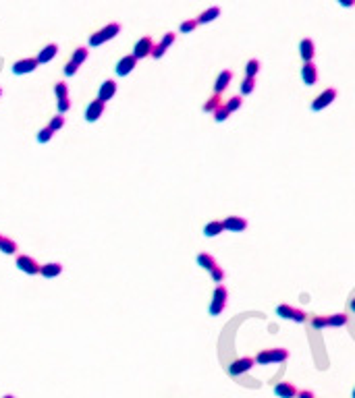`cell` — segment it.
<instances>
[{"label": "cell", "instance_id": "obj_45", "mask_svg": "<svg viewBox=\"0 0 355 398\" xmlns=\"http://www.w3.org/2000/svg\"><path fill=\"white\" fill-rule=\"evenodd\" d=\"M351 309H353V311H355V297L351 299Z\"/></svg>", "mask_w": 355, "mask_h": 398}, {"label": "cell", "instance_id": "obj_12", "mask_svg": "<svg viewBox=\"0 0 355 398\" xmlns=\"http://www.w3.org/2000/svg\"><path fill=\"white\" fill-rule=\"evenodd\" d=\"M301 79L309 87L316 85V81H318V69H316L314 62H303V66H301Z\"/></svg>", "mask_w": 355, "mask_h": 398}, {"label": "cell", "instance_id": "obj_49", "mask_svg": "<svg viewBox=\"0 0 355 398\" xmlns=\"http://www.w3.org/2000/svg\"><path fill=\"white\" fill-rule=\"evenodd\" d=\"M0 241H3V234H0Z\"/></svg>", "mask_w": 355, "mask_h": 398}, {"label": "cell", "instance_id": "obj_43", "mask_svg": "<svg viewBox=\"0 0 355 398\" xmlns=\"http://www.w3.org/2000/svg\"><path fill=\"white\" fill-rule=\"evenodd\" d=\"M297 398H316V394L312 390H299L297 392Z\"/></svg>", "mask_w": 355, "mask_h": 398}, {"label": "cell", "instance_id": "obj_25", "mask_svg": "<svg viewBox=\"0 0 355 398\" xmlns=\"http://www.w3.org/2000/svg\"><path fill=\"white\" fill-rule=\"evenodd\" d=\"M256 363H258V365H272V348L260 350L258 355H256Z\"/></svg>", "mask_w": 355, "mask_h": 398}, {"label": "cell", "instance_id": "obj_35", "mask_svg": "<svg viewBox=\"0 0 355 398\" xmlns=\"http://www.w3.org/2000/svg\"><path fill=\"white\" fill-rule=\"evenodd\" d=\"M225 276H227V274H225V270H223V268H220V265H216V268H214V270L210 272V278H212L214 282H218V284H223V280H225Z\"/></svg>", "mask_w": 355, "mask_h": 398}, {"label": "cell", "instance_id": "obj_31", "mask_svg": "<svg viewBox=\"0 0 355 398\" xmlns=\"http://www.w3.org/2000/svg\"><path fill=\"white\" fill-rule=\"evenodd\" d=\"M293 309H295V307L282 303V305H278V307H276V315H278V317H282V320H291Z\"/></svg>", "mask_w": 355, "mask_h": 398}, {"label": "cell", "instance_id": "obj_34", "mask_svg": "<svg viewBox=\"0 0 355 398\" xmlns=\"http://www.w3.org/2000/svg\"><path fill=\"white\" fill-rule=\"evenodd\" d=\"M195 27H197V19H187V21H183V23L179 25V31L181 33H191Z\"/></svg>", "mask_w": 355, "mask_h": 398}, {"label": "cell", "instance_id": "obj_4", "mask_svg": "<svg viewBox=\"0 0 355 398\" xmlns=\"http://www.w3.org/2000/svg\"><path fill=\"white\" fill-rule=\"evenodd\" d=\"M152 50H154V39L150 35H144L135 42V46H133V56H135L137 60H141V58L152 56Z\"/></svg>", "mask_w": 355, "mask_h": 398}, {"label": "cell", "instance_id": "obj_21", "mask_svg": "<svg viewBox=\"0 0 355 398\" xmlns=\"http://www.w3.org/2000/svg\"><path fill=\"white\" fill-rule=\"evenodd\" d=\"M0 251H3L5 255H15L19 251V245L17 241L9 238V236H3V241H0Z\"/></svg>", "mask_w": 355, "mask_h": 398}, {"label": "cell", "instance_id": "obj_33", "mask_svg": "<svg viewBox=\"0 0 355 398\" xmlns=\"http://www.w3.org/2000/svg\"><path fill=\"white\" fill-rule=\"evenodd\" d=\"M225 106H227V110H229V112L233 114V112H237V110L243 106V100H241L239 96H233V98H231V100H229Z\"/></svg>", "mask_w": 355, "mask_h": 398}, {"label": "cell", "instance_id": "obj_28", "mask_svg": "<svg viewBox=\"0 0 355 398\" xmlns=\"http://www.w3.org/2000/svg\"><path fill=\"white\" fill-rule=\"evenodd\" d=\"M345 324H347V315L345 313H332V315H328V326L330 328H341Z\"/></svg>", "mask_w": 355, "mask_h": 398}, {"label": "cell", "instance_id": "obj_11", "mask_svg": "<svg viewBox=\"0 0 355 398\" xmlns=\"http://www.w3.org/2000/svg\"><path fill=\"white\" fill-rule=\"evenodd\" d=\"M223 224H225V230L229 232H243L247 228V220L241 216H229L223 220Z\"/></svg>", "mask_w": 355, "mask_h": 398}, {"label": "cell", "instance_id": "obj_18", "mask_svg": "<svg viewBox=\"0 0 355 398\" xmlns=\"http://www.w3.org/2000/svg\"><path fill=\"white\" fill-rule=\"evenodd\" d=\"M220 17V7H210V9H206L204 13H199V17H197V25H206V23H212L214 19H218Z\"/></svg>", "mask_w": 355, "mask_h": 398}, {"label": "cell", "instance_id": "obj_24", "mask_svg": "<svg viewBox=\"0 0 355 398\" xmlns=\"http://www.w3.org/2000/svg\"><path fill=\"white\" fill-rule=\"evenodd\" d=\"M256 90V77H245L241 81V96H250Z\"/></svg>", "mask_w": 355, "mask_h": 398}, {"label": "cell", "instance_id": "obj_36", "mask_svg": "<svg viewBox=\"0 0 355 398\" xmlns=\"http://www.w3.org/2000/svg\"><path fill=\"white\" fill-rule=\"evenodd\" d=\"M174 39H176V35H174V33H172V31H166V33H164V35H162V39H160V46H162V48H166V50H168V48H170V46H172V44H174Z\"/></svg>", "mask_w": 355, "mask_h": 398}, {"label": "cell", "instance_id": "obj_2", "mask_svg": "<svg viewBox=\"0 0 355 398\" xmlns=\"http://www.w3.org/2000/svg\"><path fill=\"white\" fill-rule=\"evenodd\" d=\"M227 297H229V293L225 289V284H216L214 295H212V303H210V315H220L225 311Z\"/></svg>", "mask_w": 355, "mask_h": 398}, {"label": "cell", "instance_id": "obj_26", "mask_svg": "<svg viewBox=\"0 0 355 398\" xmlns=\"http://www.w3.org/2000/svg\"><path fill=\"white\" fill-rule=\"evenodd\" d=\"M52 137H54V131L46 125L44 129H40V133H38V137H36V139H38V143H42V145H44V143H48Z\"/></svg>", "mask_w": 355, "mask_h": 398}, {"label": "cell", "instance_id": "obj_5", "mask_svg": "<svg viewBox=\"0 0 355 398\" xmlns=\"http://www.w3.org/2000/svg\"><path fill=\"white\" fill-rule=\"evenodd\" d=\"M17 268L23 272V274H29V276H38L40 274V270H42V265L33 259V257H29V255H19L17 257Z\"/></svg>", "mask_w": 355, "mask_h": 398}, {"label": "cell", "instance_id": "obj_42", "mask_svg": "<svg viewBox=\"0 0 355 398\" xmlns=\"http://www.w3.org/2000/svg\"><path fill=\"white\" fill-rule=\"evenodd\" d=\"M164 54H166V48H162L160 44H156V46H154V50H152V58L158 60V58H162Z\"/></svg>", "mask_w": 355, "mask_h": 398}, {"label": "cell", "instance_id": "obj_1", "mask_svg": "<svg viewBox=\"0 0 355 398\" xmlns=\"http://www.w3.org/2000/svg\"><path fill=\"white\" fill-rule=\"evenodd\" d=\"M119 31H121V23H108V25H104L102 29H98L96 33L90 35V46L92 48L102 46V44H106V42H110L113 37H117Z\"/></svg>", "mask_w": 355, "mask_h": 398}, {"label": "cell", "instance_id": "obj_17", "mask_svg": "<svg viewBox=\"0 0 355 398\" xmlns=\"http://www.w3.org/2000/svg\"><path fill=\"white\" fill-rule=\"evenodd\" d=\"M56 54H58V46H56V44H48V46H44V48L40 50V54H38L36 58H38L40 64H46V62H50Z\"/></svg>", "mask_w": 355, "mask_h": 398}, {"label": "cell", "instance_id": "obj_37", "mask_svg": "<svg viewBox=\"0 0 355 398\" xmlns=\"http://www.w3.org/2000/svg\"><path fill=\"white\" fill-rule=\"evenodd\" d=\"M48 127H50L54 133H56V131H60V129L64 127V116H62V114H56V116H54V118L48 123Z\"/></svg>", "mask_w": 355, "mask_h": 398}, {"label": "cell", "instance_id": "obj_9", "mask_svg": "<svg viewBox=\"0 0 355 398\" xmlns=\"http://www.w3.org/2000/svg\"><path fill=\"white\" fill-rule=\"evenodd\" d=\"M299 56H301L303 62H314L316 46H314V39L312 37H303L299 42Z\"/></svg>", "mask_w": 355, "mask_h": 398}, {"label": "cell", "instance_id": "obj_15", "mask_svg": "<svg viewBox=\"0 0 355 398\" xmlns=\"http://www.w3.org/2000/svg\"><path fill=\"white\" fill-rule=\"evenodd\" d=\"M274 394L278 398H297V388L291 382H278L274 386Z\"/></svg>", "mask_w": 355, "mask_h": 398}, {"label": "cell", "instance_id": "obj_48", "mask_svg": "<svg viewBox=\"0 0 355 398\" xmlns=\"http://www.w3.org/2000/svg\"><path fill=\"white\" fill-rule=\"evenodd\" d=\"M0 96H3V87H0Z\"/></svg>", "mask_w": 355, "mask_h": 398}, {"label": "cell", "instance_id": "obj_6", "mask_svg": "<svg viewBox=\"0 0 355 398\" xmlns=\"http://www.w3.org/2000/svg\"><path fill=\"white\" fill-rule=\"evenodd\" d=\"M254 365H256V359H252V357H241V359H237V361H233V363L229 365V375L237 378V375L247 373Z\"/></svg>", "mask_w": 355, "mask_h": 398}, {"label": "cell", "instance_id": "obj_40", "mask_svg": "<svg viewBox=\"0 0 355 398\" xmlns=\"http://www.w3.org/2000/svg\"><path fill=\"white\" fill-rule=\"evenodd\" d=\"M326 326H328V317H324V315H314V317H312V328L322 330V328H326Z\"/></svg>", "mask_w": 355, "mask_h": 398}, {"label": "cell", "instance_id": "obj_13", "mask_svg": "<svg viewBox=\"0 0 355 398\" xmlns=\"http://www.w3.org/2000/svg\"><path fill=\"white\" fill-rule=\"evenodd\" d=\"M115 94H117V83H115L113 79H106V81L100 85V90H98V100L106 104L108 100L115 98Z\"/></svg>", "mask_w": 355, "mask_h": 398}, {"label": "cell", "instance_id": "obj_22", "mask_svg": "<svg viewBox=\"0 0 355 398\" xmlns=\"http://www.w3.org/2000/svg\"><path fill=\"white\" fill-rule=\"evenodd\" d=\"M87 56H90V50H87V48H83V46H79V48H75V52H73L71 60H73L77 66H81V64L87 60Z\"/></svg>", "mask_w": 355, "mask_h": 398}, {"label": "cell", "instance_id": "obj_20", "mask_svg": "<svg viewBox=\"0 0 355 398\" xmlns=\"http://www.w3.org/2000/svg\"><path fill=\"white\" fill-rule=\"evenodd\" d=\"M197 265H199V268H204V270H208V272H212L218 263H216V259L210 253H199L197 255Z\"/></svg>", "mask_w": 355, "mask_h": 398}, {"label": "cell", "instance_id": "obj_16", "mask_svg": "<svg viewBox=\"0 0 355 398\" xmlns=\"http://www.w3.org/2000/svg\"><path fill=\"white\" fill-rule=\"evenodd\" d=\"M40 274H42L44 278H58V276L62 274V263H58V261L44 263L42 270H40Z\"/></svg>", "mask_w": 355, "mask_h": 398}, {"label": "cell", "instance_id": "obj_46", "mask_svg": "<svg viewBox=\"0 0 355 398\" xmlns=\"http://www.w3.org/2000/svg\"><path fill=\"white\" fill-rule=\"evenodd\" d=\"M3 398H15V396H13V394H7V396H3Z\"/></svg>", "mask_w": 355, "mask_h": 398}, {"label": "cell", "instance_id": "obj_30", "mask_svg": "<svg viewBox=\"0 0 355 398\" xmlns=\"http://www.w3.org/2000/svg\"><path fill=\"white\" fill-rule=\"evenodd\" d=\"M289 359V350L287 348H272V363H285Z\"/></svg>", "mask_w": 355, "mask_h": 398}, {"label": "cell", "instance_id": "obj_19", "mask_svg": "<svg viewBox=\"0 0 355 398\" xmlns=\"http://www.w3.org/2000/svg\"><path fill=\"white\" fill-rule=\"evenodd\" d=\"M225 230V224H223V220H212V222H208L206 226H204V234L208 236V238H212V236H218L220 232Z\"/></svg>", "mask_w": 355, "mask_h": 398}, {"label": "cell", "instance_id": "obj_27", "mask_svg": "<svg viewBox=\"0 0 355 398\" xmlns=\"http://www.w3.org/2000/svg\"><path fill=\"white\" fill-rule=\"evenodd\" d=\"M260 73V60L258 58H250L245 64V77H256Z\"/></svg>", "mask_w": 355, "mask_h": 398}, {"label": "cell", "instance_id": "obj_8", "mask_svg": "<svg viewBox=\"0 0 355 398\" xmlns=\"http://www.w3.org/2000/svg\"><path fill=\"white\" fill-rule=\"evenodd\" d=\"M135 66H137V58L133 56V54H129V56H123V58L117 62L115 71H117L119 77H127L129 73H133V69H135Z\"/></svg>", "mask_w": 355, "mask_h": 398}, {"label": "cell", "instance_id": "obj_23", "mask_svg": "<svg viewBox=\"0 0 355 398\" xmlns=\"http://www.w3.org/2000/svg\"><path fill=\"white\" fill-rule=\"evenodd\" d=\"M220 106H223V100H220V96H218V94H214L212 98H208V100H206V104H204V108H202V110H204V112H214V110H216V108H220Z\"/></svg>", "mask_w": 355, "mask_h": 398}, {"label": "cell", "instance_id": "obj_10", "mask_svg": "<svg viewBox=\"0 0 355 398\" xmlns=\"http://www.w3.org/2000/svg\"><path fill=\"white\" fill-rule=\"evenodd\" d=\"M38 58H23V60H17L13 64V75H27L33 73L38 69Z\"/></svg>", "mask_w": 355, "mask_h": 398}, {"label": "cell", "instance_id": "obj_47", "mask_svg": "<svg viewBox=\"0 0 355 398\" xmlns=\"http://www.w3.org/2000/svg\"><path fill=\"white\" fill-rule=\"evenodd\" d=\"M351 396H353V398H355V388H353V394H351Z\"/></svg>", "mask_w": 355, "mask_h": 398}, {"label": "cell", "instance_id": "obj_38", "mask_svg": "<svg viewBox=\"0 0 355 398\" xmlns=\"http://www.w3.org/2000/svg\"><path fill=\"white\" fill-rule=\"evenodd\" d=\"M77 71H79V66L73 62V60H69L64 66H62V73L66 75V77H73V75H77Z\"/></svg>", "mask_w": 355, "mask_h": 398}, {"label": "cell", "instance_id": "obj_41", "mask_svg": "<svg viewBox=\"0 0 355 398\" xmlns=\"http://www.w3.org/2000/svg\"><path fill=\"white\" fill-rule=\"evenodd\" d=\"M291 320H293L295 324H303V322L307 320V315H305V311H303V309H293V315H291Z\"/></svg>", "mask_w": 355, "mask_h": 398}, {"label": "cell", "instance_id": "obj_44", "mask_svg": "<svg viewBox=\"0 0 355 398\" xmlns=\"http://www.w3.org/2000/svg\"><path fill=\"white\" fill-rule=\"evenodd\" d=\"M337 3H339L343 9H351V7H355V0H337Z\"/></svg>", "mask_w": 355, "mask_h": 398}, {"label": "cell", "instance_id": "obj_32", "mask_svg": "<svg viewBox=\"0 0 355 398\" xmlns=\"http://www.w3.org/2000/svg\"><path fill=\"white\" fill-rule=\"evenodd\" d=\"M212 114H214V121H216V123H225V121L231 116V112L227 110V106H220V108H216Z\"/></svg>", "mask_w": 355, "mask_h": 398}, {"label": "cell", "instance_id": "obj_7", "mask_svg": "<svg viewBox=\"0 0 355 398\" xmlns=\"http://www.w3.org/2000/svg\"><path fill=\"white\" fill-rule=\"evenodd\" d=\"M104 110H106V104L104 102H100L98 98L92 100L90 104H87V108H85V121L87 123H96L104 114Z\"/></svg>", "mask_w": 355, "mask_h": 398}, {"label": "cell", "instance_id": "obj_3", "mask_svg": "<svg viewBox=\"0 0 355 398\" xmlns=\"http://www.w3.org/2000/svg\"><path fill=\"white\" fill-rule=\"evenodd\" d=\"M335 100H337V90H335V87H326V90L312 102V110H314V112H320V110L328 108Z\"/></svg>", "mask_w": 355, "mask_h": 398}, {"label": "cell", "instance_id": "obj_39", "mask_svg": "<svg viewBox=\"0 0 355 398\" xmlns=\"http://www.w3.org/2000/svg\"><path fill=\"white\" fill-rule=\"evenodd\" d=\"M56 108H58V114H66L71 110V100L64 98V100H58L56 102Z\"/></svg>", "mask_w": 355, "mask_h": 398}, {"label": "cell", "instance_id": "obj_14", "mask_svg": "<svg viewBox=\"0 0 355 398\" xmlns=\"http://www.w3.org/2000/svg\"><path fill=\"white\" fill-rule=\"evenodd\" d=\"M231 81H233V71H229V69H225L223 73H218V77H216V81H214V94H223L227 87L231 85Z\"/></svg>", "mask_w": 355, "mask_h": 398}, {"label": "cell", "instance_id": "obj_29", "mask_svg": "<svg viewBox=\"0 0 355 398\" xmlns=\"http://www.w3.org/2000/svg\"><path fill=\"white\" fill-rule=\"evenodd\" d=\"M54 96H56V100L69 98V85H66L64 81H58V83L54 85Z\"/></svg>", "mask_w": 355, "mask_h": 398}]
</instances>
